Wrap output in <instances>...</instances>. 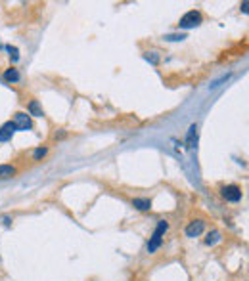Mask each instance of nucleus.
<instances>
[{
    "label": "nucleus",
    "mask_w": 249,
    "mask_h": 281,
    "mask_svg": "<svg viewBox=\"0 0 249 281\" xmlns=\"http://www.w3.org/2000/svg\"><path fill=\"white\" fill-rule=\"evenodd\" d=\"M167 230H169V222H167V220H159L156 230H154V234L150 237L148 247H146V250H148L150 255L156 252V250L163 245V237H165V234H167Z\"/></svg>",
    "instance_id": "nucleus-1"
},
{
    "label": "nucleus",
    "mask_w": 249,
    "mask_h": 281,
    "mask_svg": "<svg viewBox=\"0 0 249 281\" xmlns=\"http://www.w3.org/2000/svg\"><path fill=\"white\" fill-rule=\"evenodd\" d=\"M203 23V16L200 10H190L184 16L180 17L179 27L180 29H194V27H200Z\"/></svg>",
    "instance_id": "nucleus-2"
},
{
    "label": "nucleus",
    "mask_w": 249,
    "mask_h": 281,
    "mask_svg": "<svg viewBox=\"0 0 249 281\" xmlns=\"http://www.w3.org/2000/svg\"><path fill=\"white\" fill-rule=\"evenodd\" d=\"M220 195H222V199L228 201V203H240L241 197H243V191H241L240 186H236V184H228V186L220 187Z\"/></svg>",
    "instance_id": "nucleus-3"
},
{
    "label": "nucleus",
    "mask_w": 249,
    "mask_h": 281,
    "mask_svg": "<svg viewBox=\"0 0 249 281\" xmlns=\"http://www.w3.org/2000/svg\"><path fill=\"white\" fill-rule=\"evenodd\" d=\"M12 123L16 125L17 132H27V130H31L33 128L31 115H29V113H23V111H17L16 115H14V121H12Z\"/></svg>",
    "instance_id": "nucleus-4"
},
{
    "label": "nucleus",
    "mask_w": 249,
    "mask_h": 281,
    "mask_svg": "<svg viewBox=\"0 0 249 281\" xmlns=\"http://www.w3.org/2000/svg\"><path fill=\"white\" fill-rule=\"evenodd\" d=\"M203 230H205V220L197 218V220H192V222L188 224L186 230H184V234H186V237H200V235L203 234Z\"/></svg>",
    "instance_id": "nucleus-5"
},
{
    "label": "nucleus",
    "mask_w": 249,
    "mask_h": 281,
    "mask_svg": "<svg viewBox=\"0 0 249 281\" xmlns=\"http://www.w3.org/2000/svg\"><path fill=\"white\" fill-rule=\"evenodd\" d=\"M16 125L8 121V123H4V125L0 126V144H4V142H10L14 138V134H16Z\"/></svg>",
    "instance_id": "nucleus-6"
},
{
    "label": "nucleus",
    "mask_w": 249,
    "mask_h": 281,
    "mask_svg": "<svg viewBox=\"0 0 249 281\" xmlns=\"http://www.w3.org/2000/svg\"><path fill=\"white\" fill-rule=\"evenodd\" d=\"M133 207L136 211L148 212L152 209V199H148V197H136V199H133Z\"/></svg>",
    "instance_id": "nucleus-7"
},
{
    "label": "nucleus",
    "mask_w": 249,
    "mask_h": 281,
    "mask_svg": "<svg viewBox=\"0 0 249 281\" xmlns=\"http://www.w3.org/2000/svg\"><path fill=\"white\" fill-rule=\"evenodd\" d=\"M186 148H195L197 146V125H192L186 132Z\"/></svg>",
    "instance_id": "nucleus-8"
},
{
    "label": "nucleus",
    "mask_w": 249,
    "mask_h": 281,
    "mask_svg": "<svg viewBox=\"0 0 249 281\" xmlns=\"http://www.w3.org/2000/svg\"><path fill=\"white\" fill-rule=\"evenodd\" d=\"M17 174V168L14 164H0V180L14 178Z\"/></svg>",
    "instance_id": "nucleus-9"
},
{
    "label": "nucleus",
    "mask_w": 249,
    "mask_h": 281,
    "mask_svg": "<svg viewBox=\"0 0 249 281\" xmlns=\"http://www.w3.org/2000/svg\"><path fill=\"white\" fill-rule=\"evenodd\" d=\"M27 111H29V115H33V117H42V115H44V111H42V107H40V103L37 102V100H31V102H29Z\"/></svg>",
    "instance_id": "nucleus-10"
},
{
    "label": "nucleus",
    "mask_w": 249,
    "mask_h": 281,
    "mask_svg": "<svg viewBox=\"0 0 249 281\" xmlns=\"http://www.w3.org/2000/svg\"><path fill=\"white\" fill-rule=\"evenodd\" d=\"M222 239V234L218 232V230H211V232H207V237H205V245H209V247H213L215 243H218Z\"/></svg>",
    "instance_id": "nucleus-11"
},
{
    "label": "nucleus",
    "mask_w": 249,
    "mask_h": 281,
    "mask_svg": "<svg viewBox=\"0 0 249 281\" xmlns=\"http://www.w3.org/2000/svg\"><path fill=\"white\" fill-rule=\"evenodd\" d=\"M48 155V146H39L37 149H33V161L35 163H39V161H42L44 157Z\"/></svg>",
    "instance_id": "nucleus-12"
},
{
    "label": "nucleus",
    "mask_w": 249,
    "mask_h": 281,
    "mask_svg": "<svg viewBox=\"0 0 249 281\" xmlns=\"http://www.w3.org/2000/svg\"><path fill=\"white\" fill-rule=\"evenodd\" d=\"M19 71L16 67H10V69L4 71V80H8V82H19Z\"/></svg>",
    "instance_id": "nucleus-13"
},
{
    "label": "nucleus",
    "mask_w": 249,
    "mask_h": 281,
    "mask_svg": "<svg viewBox=\"0 0 249 281\" xmlns=\"http://www.w3.org/2000/svg\"><path fill=\"white\" fill-rule=\"evenodd\" d=\"M186 39V33H175V35H165V40L169 42H177V40H184Z\"/></svg>",
    "instance_id": "nucleus-14"
},
{
    "label": "nucleus",
    "mask_w": 249,
    "mask_h": 281,
    "mask_svg": "<svg viewBox=\"0 0 249 281\" xmlns=\"http://www.w3.org/2000/svg\"><path fill=\"white\" fill-rule=\"evenodd\" d=\"M6 50H8L10 55L14 58V62H17V60H19V55H17V48H14V46H6Z\"/></svg>",
    "instance_id": "nucleus-15"
},
{
    "label": "nucleus",
    "mask_w": 249,
    "mask_h": 281,
    "mask_svg": "<svg viewBox=\"0 0 249 281\" xmlns=\"http://www.w3.org/2000/svg\"><path fill=\"white\" fill-rule=\"evenodd\" d=\"M146 58H148V60H150L152 63H157V62H159V55H156V52H152V55L148 54Z\"/></svg>",
    "instance_id": "nucleus-16"
},
{
    "label": "nucleus",
    "mask_w": 249,
    "mask_h": 281,
    "mask_svg": "<svg viewBox=\"0 0 249 281\" xmlns=\"http://www.w3.org/2000/svg\"><path fill=\"white\" fill-rule=\"evenodd\" d=\"M2 224H4V226H10V224H12V218H10V216H2Z\"/></svg>",
    "instance_id": "nucleus-17"
},
{
    "label": "nucleus",
    "mask_w": 249,
    "mask_h": 281,
    "mask_svg": "<svg viewBox=\"0 0 249 281\" xmlns=\"http://www.w3.org/2000/svg\"><path fill=\"white\" fill-rule=\"evenodd\" d=\"M241 10H243V14H247V2H243V4H241Z\"/></svg>",
    "instance_id": "nucleus-18"
}]
</instances>
